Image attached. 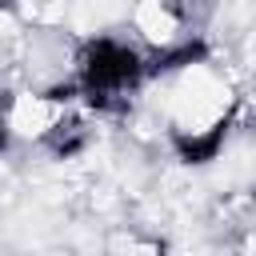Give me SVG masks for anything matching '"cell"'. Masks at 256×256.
Wrapping results in <instances>:
<instances>
[{
	"label": "cell",
	"mask_w": 256,
	"mask_h": 256,
	"mask_svg": "<svg viewBox=\"0 0 256 256\" xmlns=\"http://www.w3.org/2000/svg\"><path fill=\"white\" fill-rule=\"evenodd\" d=\"M0 12H20V0H0Z\"/></svg>",
	"instance_id": "8992f818"
},
{
	"label": "cell",
	"mask_w": 256,
	"mask_h": 256,
	"mask_svg": "<svg viewBox=\"0 0 256 256\" xmlns=\"http://www.w3.org/2000/svg\"><path fill=\"white\" fill-rule=\"evenodd\" d=\"M236 132V104L216 112L208 124H168V148L184 168H212Z\"/></svg>",
	"instance_id": "7a4b0ae2"
},
{
	"label": "cell",
	"mask_w": 256,
	"mask_h": 256,
	"mask_svg": "<svg viewBox=\"0 0 256 256\" xmlns=\"http://www.w3.org/2000/svg\"><path fill=\"white\" fill-rule=\"evenodd\" d=\"M208 60V44L200 36H180V40H164L156 48H148V80L160 76H176L184 68H196Z\"/></svg>",
	"instance_id": "277c9868"
},
{
	"label": "cell",
	"mask_w": 256,
	"mask_h": 256,
	"mask_svg": "<svg viewBox=\"0 0 256 256\" xmlns=\"http://www.w3.org/2000/svg\"><path fill=\"white\" fill-rule=\"evenodd\" d=\"M40 144H44V152H48L52 160H72V156L88 152V144H92V124L64 104V112L40 132Z\"/></svg>",
	"instance_id": "3957f363"
},
{
	"label": "cell",
	"mask_w": 256,
	"mask_h": 256,
	"mask_svg": "<svg viewBox=\"0 0 256 256\" xmlns=\"http://www.w3.org/2000/svg\"><path fill=\"white\" fill-rule=\"evenodd\" d=\"M8 148H12V100L0 88V156H8Z\"/></svg>",
	"instance_id": "5b68a950"
},
{
	"label": "cell",
	"mask_w": 256,
	"mask_h": 256,
	"mask_svg": "<svg viewBox=\"0 0 256 256\" xmlns=\"http://www.w3.org/2000/svg\"><path fill=\"white\" fill-rule=\"evenodd\" d=\"M68 76L76 84V100L88 112L116 116L148 84V48L120 32H92L76 44Z\"/></svg>",
	"instance_id": "6da1fadb"
}]
</instances>
